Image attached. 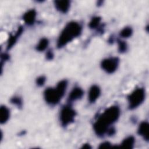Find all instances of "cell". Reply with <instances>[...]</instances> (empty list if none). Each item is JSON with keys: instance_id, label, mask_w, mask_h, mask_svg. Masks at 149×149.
Instances as JSON below:
<instances>
[{"instance_id": "1", "label": "cell", "mask_w": 149, "mask_h": 149, "mask_svg": "<svg viewBox=\"0 0 149 149\" xmlns=\"http://www.w3.org/2000/svg\"><path fill=\"white\" fill-rule=\"evenodd\" d=\"M81 32V27L77 22H72L68 23L62 31L58 40L57 46L62 48L78 37Z\"/></svg>"}, {"instance_id": "2", "label": "cell", "mask_w": 149, "mask_h": 149, "mask_svg": "<svg viewBox=\"0 0 149 149\" xmlns=\"http://www.w3.org/2000/svg\"><path fill=\"white\" fill-rule=\"evenodd\" d=\"M67 87L66 80L61 81L55 88H48L44 91V96L46 102L51 105L58 104L63 96Z\"/></svg>"}, {"instance_id": "3", "label": "cell", "mask_w": 149, "mask_h": 149, "mask_svg": "<svg viewBox=\"0 0 149 149\" xmlns=\"http://www.w3.org/2000/svg\"><path fill=\"white\" fill-rule=\"evenodd\" d=\"M120 115V109L117 106H112L107 108L98 118L97 120L104 125L109 127L110 125L116 122Z\"/></svg>"}, {"instance_id": "4", "label": "cell", "mask_w": 149, "mask_h": 149, "mask_svg": "<svg viewBox=\"0 0 149 149\" xmlns=\"http://www.w3.org/2000/svg\"><path fill=\"white\" fill-rule=\"evenodd\" d=\"M146 91L143 88H137L128 97L129 107L130 109H134L140 105L144 101Z\"/></svg>"}, {"instance_id": "5", "label": "cell", "mask_w": 149, "mask_h": 149, "mask_svg": "<svg viewBox=\"0 0 149 149\" xmlns=\"http://www.w3.org/2000/svg\"><path fill=\"white\" fill-rule=\"evenodd\" d=\"M76 116L75 111L70 106L64 107L61 111L60 120L63 126H67L72 123Z\"/></svg>"}, {"instance_id": "6", "label": "cell", "mask_w": 149, "mask_h": 149, "mask_svg": "<svg viewBox=\"0 0 149 149\" xmlns=\"http://www.w3.org/2000/svg\"><path fill=\"white\" fill-rule=\"evenodd\" d=\"M119 59L117 58L112 57L104 59L101 62V67L107 73H112L118 68Z\"/></svg>"}, {"instance_id": "7", "label": "cell", "mask_w": 149, "mask_h": 149, "mask_svg": "<svg viewBox=\"0 0 149 149\" xmlns=\"http://www.w3.org/2000/svg\"><path fill=\"white\" fill-rule=\"evenodd\" d=\"M100 89L98 86L94 85L88 91V101L91 103H94L98 98L100 95Z\"/></svg>"}, {"instance_id": "8", "label": "cell", "mask_w": 149, "mask_h": 149, "mask_svg": "<svg viewBox=\"0 0 149 149\" xmlns=\"http://www.w3.org/2000/svg\"><path fill=\"white\" fill-rule=\"evenodd\" d=\"M148 129L149 125L147 122H141L138 128V133L141 136L144 140L146 141L148 140L149 135H148Z\"/></svg>"}, {"instance_id": "9", "label": "cell", "mask_w": 149, "mask_h": 149, "mask_svg": "<svg viewBox=\"0 0 149 149\" xmlns=\"http://www.w3.org/2000/svg\"><path fill=\"white\" fill-rule=\"evenodd\" d=\"M84 94L83 90L80 87L74 88L70 93L68 97V100L70 102L80 99Z\"/></svg>"}, {"instance_id": "10", "label": "cell", "mask_w": 149, "mask_h": 149, "mask_svg": "<svg viewBox=\"0 0 149 149\" xmlns=\"http://www.w3.org/2000/svg\"><path fill=\"white\" fill-rule=\"evenodd\" d=\"M55 6L58 10L62 13H66L70 8V2L67 0L56 1Z\"/></svg>"}, {"instance_id": "11", "label": "cell", "mask_w": 149, "mask_h": 149, "mask_svg": "<svg viewBox=\"0 0 149 149\" xmlns=\"http://www.w3.org/2000/svg\"><path fill=\"white\" fill-rule=\"evenodd\" d=\"M36 17V12L34 9H31L26 12L23 15V20L28 25L34 24Z\"/></svg>"}, {"instance_id": "12", "label": "cell", "mask_w": 149, "mask_h": 149, "mask_svg": "<svg viewBox=\"0 0 149 149\" xmlns=\"http://www.w3.org/2000/svg\"><path fill=\"white\" fill-rule=\"evenodd\" d=\"M10 112L9 109L5 107L2 106L0 109V122L1 123H5L9 118Z\"/></svg>"}, {"instance_id": "13", "label": "cell", "mask_w": 149, "mask_h": 149, "mask_svg": "<svg viewBox=\"0 0 149 149\" xmlns=\"http://www.w3.org/2000/svg\"><path fill=\"white\" fill-rule=\"evenodd\" d=\"M134 138L132 136H129L122 141L120 144V147L123 148H132L134 146Z\"/></svg>"}, {"instance_id": "14", "label": "cell", "mask_w": 149, "mask_h": 149, "mask_svg": "<svg viewBox=\"0 0 149 149\" xmlns=\"http://www.w3.org/2000/svg\"><path fill=\"white\" fill-rule=\"evenodd\" d=\"M23 31V28L22 27H19L16 31V33L15 34V35L11 36V37L9 38L8 42V45H7V48L9 49L16 42L18 37L20 36V35L22 34Z\"/></svg>"}, {"instance_id": "15", "label": "cell", "mask_w": 149, "mask_h": 149, "mask_svg": "<svg viewBox=\"0 0 149 149\" xmlns=\"http://www.w3.org/2000/svg\"><path fill=\"white\" fill-rule=\"evenodd\" d=\"M48 45V41L47 38H42L41 40L39 41L38 44L37 45V49L38 51H43L45 50L47 46Z\"/></svg>"}, {"instance_id": "16", "label": "cell", "mask_w": 149, "mask_h": 149, "mask_svg": "<svg viewBox=\"0 0 149 149\" xmlns=\"http://www.w3.org/2000/svg\"><path fill=\"white\" fill-rule=\"evenodd\" d=\"M132 29L129 27H126L121 30L120 35L123 38H128L132 36Z\"/></svg>"}, {"instance_id": "17", "label": "cell", "mask_w": 149, "mask_h": 149, "mask_svg": "<svg viewBox=\"0 0 149 149\" xmlns=\"http://www.w3.org/2000/svg\"><path fill=\"white\" fill-rule=\"evenodd\" d=\"M101 21V18L100 17H94L91 19L89 23V27L91 29H95L97 27L100 23Z\"/></svg>"}, {"instance_id": "18", "label": "cell", "mask_w": 149, "mask_h": 149, "mask_svg": "<svg viewBox=\"0 0 149 149\" xmlns=\"http://www.w3.org/2000/svg\"><path fill=\"white\" fill-rule=\"evenodd\" d=\"M118 49L119 51L120 52H125L127 49V44L125 41H120V40H118Z\"/></svg>"}, {"instance_id": "19", "label": "cell", "mask_w": 149, "mask_h": 149, "mask_svg": "<svg viewBox=\"0 0 149 149\" xmlns=\"http://www.w3.org/2000/svg\"><path fill=\"white\" fill-rule=\"evenodd\" d=\"M45 81V78L44 76H40L37 79V84L40 86L44 85Z\"/></svg>"}, {"instance_id": "20", "label": "cell", "mask_w": 149, "mask_h": 149, "mask_svg": "<svg viewBox=\"0 0 149 149\" xmlns=\"http://www.w3.org/2000/svg\"><path fill=\"white\" fill-rule=\"evenodd\" d=\"M12 102H13V104L18 105V106H20L22 104V101L19 98V97H14L11 100Z\"/></svg>"}, {"instance_id": "21", "label": "cell", "mask_w": 149, "mask_h": 149, "mask_svg": "<svg viewBox=\"0 0 149 149\" xmlns=\"http://www.w3.org/2000/svg\"><path fill=\"white\" fill-rule=\"evenodd\" d=\"M109 147H111V145L109 142H104L101 143L99 146V148H106Z\"/></svg>"}, {"instance_id": "22", "label": "cell", "mask_w": 149, "mask_h": 149, "mask_svg": "<svg viewBox=\"0 0 149 149\" xmlns=\"http://www.w3.org/2000/svg\"><path fill=\"white\" fill-rule=\"evenodd\" d=\"M47 57L48 59H52V58L53 57V54H52V53L51 51H49V52L47 53Z\"/></svg>"}, {"instance_id": "23", "label": "cell", "mask_w": 149, "mask_h": 149, "mask_svg": "<svg viewBox=\"0 0 149 149\" xmlns=\"http://www.w3.org/2000/svg\"><path fill=\"white\" fill-rule=\"evenodd\" d=\"M91 148V146L88 144H84L82 147V148H86V149H88Z\"/></svg>"}]
</instances>
